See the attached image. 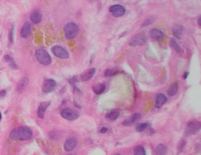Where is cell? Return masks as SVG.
<instances>
[{
  "mask_svg": "<svg viewBox=\"0 0 201 155\" xmlns=\"http://www.w3.org/2000/svg\"><path fill=\"white\" fill-rule=\"evenodd\" d=\"M1 118H2V115H1V112H0V120H1Z\"/></svg>",
  "mask_w": 201,
  "mask_h": 155,
  "instance_id": "cell-37",
  "label": "cell"
},
{
  "mask_svg": "<svg viewBox=\"0 0 201 155\" xmlns=\"http://www.w3.org/2000/svg\"><path fill=\"white\" fill-rule=\"evenodd\" d=\"M178 90V84L176 82L172 83L168 90V94L170 96H173L175 95Z\"/></svg>",
  "mask_w": 201,
  "mask_h": 155,
  "instance_id": "cell-21",
  "label": "cell"
},
{
  "mask_svg": "<svg viewBox=\"0 0 201 155\" xmlns=\"http://www.w3.org/2000/svg\"><path fill=\"white\" fill-rule=\"evenodd\" d=\"M56 86V83L54 80L49 79L46 80L42 87V90L46 93H49L54 90Z\"/></svg>",
  "mask_w": 201,
  "mask_h": 155,
  "instance_id": "cell-9",
  "label": "cell"
},
{
  "mask_svg": "<svg viewBox=\"0 0 201 155\" xmlns=\"http://www.w3.org/2000/svg\"><path fill=\"white\" fill-rule=\"evenodd\" d=\"M9 39H10V42H13V30L10 32V34H9Z\"/></svg>",
  "mask_w": 201,
  "mask_h": 155,
  "instance_id": "cell-32",
  "label": "cell"
},
{
  "mask_svg": "<svg viewBox=\"0 0 201 155\" xmlns=\"http://www.w3.org/2000/svg\"><path fill=\"white\" fill-rule=\"evenodd\" d=\"M108 128L107 127H102V128H101V129L100 130V132L101 133H106L107 131H108Z\"/></svg>",
  "mask_w": 201,
  "mask_h": 155,
  "instance_id": "cell-33",
  "label": "cell"
},
{
  "mask_svg": "<svg viewBox=\"0 0 201 155\" xmlns=\"http://www.w3.org/2000/svg\"><path fill=\"white\" fill-rule=\"evenodd\" d=\"M77 144V141L75 138H69L68 139L65 145H64V149L67 152H70L73 151Z\"/></svg>",
  "mask_w": 201,
  "mask_h": 155,
  "instance_id": "cell-11",
  "label": "cell"
},
{
  "mask_svg": "<svg viewBox=\"0 0 201 155\" xmlns=\"http://www.w3.org/2000/svg\"><path fill=\"white\" fill-rule=\"evenodd\" d=\"M198 24L200 25V26L201 27V16L199 17V20H198Z\"/></svg>",
  "mask_w": 201,
  "mask_h": 155,
  "instance_id": "cell-36",
  "label": "cell"
},
{
  "mask_svg": "<svg viewBox=\"0 0 201 155\" xmlns=\"http://www.w3.org/2000/svg\"><path fill=\"white\" fill-rule=\"evenodd\" d=\"M170 46L174 49V50L176 51V53L179 55H182L184 50L183 48L178 44V43L176 42V41L173 38L170 39Z\"/></svg>",
  "mask_w": 201,
  "mask_h": 155,
  "instance_id": "cell-17",
  "label": "cell"
},
{
  "mask_svg": "<svg viewBox=\"0 0 201 155\" xmlns=\"http://www.w3.org/2000/svg\"><path fill=\"white\" fill-rule=\"evenodd\" d=\"M6 95V91L2 90L0 91V97H3Z\"/></svg>",
  "mask_w": 201,
  "mask_h": 155,
  "instance_id": "cell-34",
  "label": "cell"
},
{
  "mask_svg": "<svg viewBox=\"0 0 201 155\" xmlns=\"http://www.w3.org/2000/svg\"><path fill=\"white\" fill-rule=\"evenodd\" d=\"M32 136V130L26 126H21L13 129L10 134L11 139L17 141H24L30 139Z\"/></svg>",
  "mask_w": 201,
  "mask_h": 155,
  "instance_id": "cell-1",
  "label": "cell"
},
{
  "mask_svg": "<svg viewBox=\"0 0 201 155\" xmlns=\"http://www.w3.org/2000/svg\"><path fill=\"white\" fill-rule=\"evenodd\" d=\"M42 19L41 14L38 11H35L32 13L30 15L31 21L35 24H38L41 22Z\"/></svg>",
  "mask_w": 201,
  "mask_h": 155,
  "instance_id": "cell-20",
  "label": "cell"
},
{
  "mask_svg": "<svg viewBox=\"0 0 201 155\" xmlns=\"http://www.w3.org/2000/svg\"><path fill=\"white\" fill-rule=\"evenodd\" d=\"M172 33L176 38L182 39L184 34V28L179 24L174 25L172 28Z\"/></svg>",
  "mask_w": 201,
  "mask_h": 155,
  "instance_id": "cell-10",
  "label": "cell"
},
{
  "mask_svg": "<svg viewBox=\"0 0 201 155\" xmlns=\"http://www.w3.org/2000/svg\"><path fill=\"white\" fill-rule=\"evenodd\" d=\"M188 76H189V73L186 72V73H185V74L183 76V78L184 79H186Z\"/></svg>",
  "mask_w": 201,
  "mask_h": 155,
  "instance_id": "cell-35",
  "label": "cell"
},
{
  "mask_svg": "<svg viewBox=\"0 0 201 155\" xmlns=\"http://www.w3.org/2000/svg\"><path fill=\"white\" fill-rule=\"evenodd\" d=\"M134 155H146L144 148L141 146H137L134 149Z\"/></svg>",
  "mask_w": 201,
  "mask_h": 155,
  "instance_id": "cell-25",
  "label": "cell"
},
{
  "mask_svg": "<svg viewBox=\"0 0 201 155\" xmlns=\"http://www.w3.org/2000/svg\"><path fill=\"white\" fill-rule=\"evenodd\" d=\"M78 81H79V80H78V78H77L76 76H74V77H73V78H69V80H68V82L69 83V84H71L72 86H73L74 87L75 86V84H76L77 82H78Z\"/></svg>",
  "mask_w": 201,
  "mask_h": 155,
  "instance_id": "cell-29",
  "label": "cell"
},
{
  "mask_svg": "<svg viewBox=\"0 0 201 155\" xmlns=\"http://www.w3.org/2000/svg\"><path fill=\"white\" fill-rule=\"evenodd\" d=\"M92 89L96 94H101L105 91V86L104 84H99L93 87Z\"/></svg>",
  "mask_w": 201,
  "mask_h": 155,
  "instance_id": "cell-22",
  "label": "cell"
},
{
  "mask_svg": "<svg viewBox=\"0 0 201 155\" xmlns=\"http://www.w3.org/2000/svg\"><path fill=\"white\" fill-rule=\"evenodd\" d=\"M119 72L118 70L117 69H107L105 72L104 76L105 77H110L114 75H116Z\"/></svg>",
  "mask_w": 201,
  "mask_h": 155,
  "instance_id": "cell-27",
  "label": "cell"
},
{
  "mask_svg": "<svg viewBox=\"0 0 201 155\" xmlns=\"http://www.w3.org/2000/svg\"><path fill=\"white\" fill-rule=\"evenodd\" d=\"M79 33V27L75 23L67 24L64 28V33L67 39H74Z\"/></svg>",
  "mask_w": 201,
  "mask_h": 155,
  "instance_id": "cell-2",
  "label": "cell"
},
{
  "mask_svg": "<svg viewBox=\"0 0 201 155\" xmlns=\"http://www.w3.org/2000/svg\"><path fill=\"white\" fill-rule=\"evenodd\" d=\"M121 155L120 154H117V155Z\"/></svg>",
  "mask_w": 201,
  "mask_h": 155,
  "instance_id": "cell-38",
  "label": "cell"
},
{
  "mask_svg": "<svg viewBox=\"0 0 201 155\" xmlns=\"http://www.w3.org/2000/svg\"><path fill=\"white\" fill-rule=\"evenodd\" d=\"M96 72V70L95 68H92L90 69H88L84 72L81 75H80V80L82 81H86L89 80H90L91 78L94 76Z\"/></svg>",
  "mask_w": 201,
  "mask_h": 155,
  "instance_id": "cell-12",
  "label": "cell"
},
{
  "mask_svg": "<svg viewBox=\"0 0 201 155\" xmlns=\"http://www.w3.org/2000/svg\"><path fill=\"white\" fill-rule=\"evenodd\" d=\"M150 36L152 39L156 40H162L165 38V34L158 29H153L150 31Z\"/></svg>",
  "mask_w": 201,
  "mask_h": 155,
  "instance_id": "cell-13",
  "label": "cell"
},
{
  "mask_svg": "<svg viewBox=\"0 0 201 155\" xmlns=\"http://www.w3.org/2000/svg\"><path fill=\"white\" fill-rule=\"evenodd\" d=\"M201 123L200 121L194 120L188 123L185 128V135L186 136H191L197 134L201 130Z\"/></svg>",
  "mask_w": 201,
  "mask_h": 155,
  "instance_id": "cell-3",
  "label": "cell"
},
{
  "mask_svg": "<svg viewBox=\"0 0 201 155\" xmlns=\"http://www.w3.org/2000/svg\"><path fill=\"white\" fill-rule=\"evenodd\" d=\"M152 20H150V18H149V19L146 20V21H145L144 23H143V26H148L149 24H152Z\"/></svg>",
  "mask_w": 201,
  "mask_h": 155,
  "instance_id": "cell-31",
  "label": "cell"
},
{
  "mask_svg": "<svg viewBox=\"0 0 201 155\" xmlns=\"http://www.w3.org/2000/svg\"><path fill=\"white\" fill-rule=\"evenodd\" d=\"M167 151V147L163 144L159 145L156 149V153L158 155H165Z\"/></svg>",
  "mask_w": 201,
  "mask_h": 155,
  "instance_id": "cell-23",
  "label": "cell"
},
{
  "mask_svg": "<svg viewBox=\"0 0 201 155\" xmlns=\"http://www.w3.org/2000/svg\"><path fill=\"white\" fill-rule=\"evenodd\" d=\"M51 51L52 53L60 58L65 59L68 58L69 57V54L68 52L63 47L59 45H54L52 47Z\"/></svg>",
  "mask_w": 201,
  "mask_h": 155,
  "instance_id": "cell-7",
  "label": "cell"
},
{
  "mask_svg": "<svg viewBox=\"0 0 201 155\" xmlns=\"http://www.w3.org/2000/svg\"><path fill=\"white\" fill-rule=\"evenodd\" d=\"M119 115H120V113L119 111H114V112H112L107 114L105 118L107 120L114 121V120H116L117 118H118Z\"/></svg>",
  "mask_w": 201,
  "mask_h": 155,
  "instance_id": "cell-24",
  "label": "cell"
},
{
  "mask_svg": "<svg viewBox=\"0 0 201 155\" xmlns=\"http://www.w3.org/2000/svg\"><path fill=\"white\" fill-rule=\"evenodd\" d=\"M5 60L7 62H8L9 63L10 66L12 68V69H17V65L15 63L14 60L9 56V55H5Z\"/></svg>",
  "mask_w": 201,
  "mask_h": 155,
  "instance_id": "cell-26",
  "label": "cell"
},
{
  "mask_svg": "<svg viewBox=\"0 0 201 155\" xmlns=\"http://www.w3.org/2000/svg\"></svg>",
  "mask_w": 201,
  "mask_h": 155,
  "instance_id": "cell-39",
  "label": "cell"
},
{
  "mask_svg": "<svg viewBox=\"0 0 201 155\" xmlns=\"http://www.w3.org/2000/svg\"><path fill=\"white\" fill-rule=\"evenodd\" d=\"M167 97L162 93H160L157 95L155 101V107L158 109L161 108V107L167 102Z\"/></svg>",
  "mask_w": 201,
  "mask_h": 155,
  "instance_id": "cell-16",
  "label": "cell"
},
{
  "mask_svg": "<svg viewBox=\"0 0 201 155\" xmlns=\"http://www.w3.org/2000/svg\"><path fill=\"white\" fill-rule=\"evenodd\" d=\"M60 115L66 120L73 121L77 120L79 117L80 113L77 110L73 108L67 107L61 111Z\"/></svg>",
  "mask_w": 201,
  "mask_h": 155,
  "instance_id": "cell-4",
  "label": "cell"
},
{
  "mask_svg": "<svg viewBox=\"0 0 201 155\" xmlns=\"http://www.w3.org/2000/svg\"><path fill=\"white\" fill-rule=\"evenodd\" d=\"M147 41V38L146 34L143 33H139L135 35L134 37L130 39L129 44L131 46H142L146 44Z\"/></svg>",
  "mask_w": 201,
  "mask_h": 155,
  "instance_id": "cell-6",
  "label": "cell"
},
{
  "mask_svg": "<svg viewBox=\"0 0 201 155\" xmlns=\"http://www.w3.org/2000/svg\"><path fill=\"white\" fill-rule=\"evenodd\" d=\"M186 144V140L184 139H182L180 143H179V149L180 151H182L183 149V148H184L185 145Z\"/></svg>",
  "mask_w": 201,
  "mask_h": 155,
  "instance_id": "cell-30",
  "label": "cell"
},
{
  "mask_svg": "<svg viewBox=\"0 0 201 155\" xmlns=\"http://www.w3.org/2000/svg\"><path fill=\"white\" fill-rule=\"evenodd\" d=\"M50 102H44L40 104V106L39 107L38 111V117L40 118H43L44 117L45 112L47 109L50 106Z\"/></svg>",
  "mask_w": 201,
  "mask_h": 155,
  "instance_id": "cell-15",
  "label": "cell"
},
{
  "mask_svg": "<svg viewBox=\"0 0 201 155\" xmlns=\"http://www.w3.org/2000/svg\"><path fill=\"white\" fill-rule=\"evenodd\" d=\"M148 126V124L147 123H142L137 124L136 126V131L138 132H141L144 131Z\"/></svg>",
  "mask_w": 201,
  "mask_h": 155,
  "instance_id": "cell-28",
  "label": "cell"
},
{
  "mask_svg": "<svg viewBox=\"0 0 201 155\" xmlns=\"http://www.w3.org/2000/svg\"><path fill=\"white\" fill-rule=\"evenodd\" d=\"M36 57L38 61L43 65H49L52 62V59L48 53L42 49L38 50L36 52Z\"/></svg>",
  "mask_w": 201,
  "mask_h": 155,
  "instance_id": "cell-5",
  "label": "cell"
},
{
  "mask_svg": "<svg viewBox=\"0 0 201 155\" xmlns=\"http://www.w3.org/2000/svg\"><path fill=\"white\" fill-rule=\"evenodd\" d=\"M28 83H29V79L27 78H22L17 84V91L20 92L23 91L25 89V88L27 87Z\"/></svg>",
  "mask_w": 201,
  "mask_h": 155,
  "instance_id": "cell-19",
  "label": "cell"
},
{
  "mask_svg": "<svg viewBox=\"0 0 201 155\" xmlns=\"http://www.w3.org/2000/svg\"><path fill=\"white\" fill-rule=\"evenodd\" d=\"M31 33V24L29 22H26L21 31V36L23 38H27Z\"/></svg>",
  "mask_w": 201,
  "mask_h": 155,
  "instance_id": "cell-18",
  "label": "cell"
},
{
  "mask_svg": "<svg viewBox=\"0 0 201 155\" xmlns=\"http://www.w3.org/2000/svg\"><path fill=\"white\" fill-rule=\"evenodd\" d=\"M141 117V115L139 113H134L133 116H131L130 118H129L127 120H124L122 122V125L125 126H131L134 122H135L137 120H139Z\"/></svg>",
  "mask_w": 201,
  "mask_h": 155,
  "instance_id": "cell-14",
  "label": "cell"
},
{
  "mask_svg": "<svg viewBox=\"0 0 201 155\" xmlns=\"http://www.w3.org/2000/svg\"><path fill=\"white\" fill-rule=\"evenodd\" d=\"M110 11L114 17H120L124 15L125 12V8L122 5H115L110 7Z\"/></svg>",
  "mask_w": 201,
  "mask_h": 155,
  "instance_id": "cell-8",
  "label": "cell"
}]
</instances>
